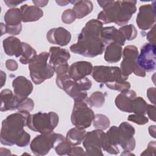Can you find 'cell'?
Listing matches in <instances>:
<instances>
[{"label": "cell", "mask_w": 156, "mask_h": 156, "mask_svg": "<svg viewBox=\"0 0 156 156\" xmlns=\"http://www.w3.org/2000/svg\"><path fill=\"white\" fill-rule=\"evenodd\" d=\"M22 21L24 23L38 21L43 16V10L35 5H23L21 8Z\"/></svg>", "instance_id": "obj_23"}, {"label": "cell", "mask_w": 156, "mask_h": 156, "mask_svg": "<svg viewBox=\"0 0 156 156\" xmlns=\"http://www.w3.org/2000/svg\"><path fill=\"white\" fill-rule=\"evenodd\" d=\"M46 38L48 41L51 44L65 46L69 43L71 35L66 29L59 27L50 29L47 32Z\"/></svg>", "instance_id": "obj_18"}, {"label": "cell", "mask_w": 156, "mask_h": 156, "mask_svg": "<svg viewBox=\"0 0 156 156\" xmlns=\"http://www.w3.org/2000/svg\"><path fill=\"white\" fill-rule=\"evenodd\" d=\"M56 84L74 101L87 95L85 91L89 90L92 86L91 81L89 79L85 77L79 80H74L71 79L69 74L57 76Z\"/></svg>", "instance_id": "obj_7"}, {"label": "cell", "mask_w": 156, "mask_h": 156, "mask_svg": "<svg viewBox=\"0 0 156 156\" xmlns=\"http://www.w3.org/2000/svg\"><path fill=\"white\" fill-rule=\"evenodd\" d=\"M127 119L138 125H144L148 122V118L145 115H138V114H132L128 116Z\"/></svg>", "instance_id": "obj_38"}, {"label": "cell", "mask_w": 156, "mask_h": 156, "mask_svg": "<svg viewBox=\"0 0 156 156\" xmlns=\"http://www.w3.org/2000/svg\"><path fill=\"white\" fill-rule=\"evenodd\" d=\"M15 95L20 101L27 98L33 90V84L30 80L23 76H17L12 82Z\"/></svg>", "instance_id": "obj_15"}, {"label": "cell", "mask_w": 156, "mask_h": 156, "mask_svg": "<svg viewBox=\"0 0 156 156\" xmlns=\"http://www.w3.org/2000/svg\"><path fill=\"white\" fill-rule=\"evenodd\" d=\"M10 151L6 148L1 147L0 149V155H10Z\"/></svg>", "instance_id": "obj_49"}, {"label": "cell", "mask_w": 156, "mask_h": 156, "mask_svg": "<svg viewBox=\"0 0 156 156\" xmlns=\"http://www.w3.org/2000/svg\"><path fill=\"white\" fill-rule=\"evenodd\" d=\"M5 4L7 5V7H15L17 6L18 5L23 3L24 1H17V0H5L4 1Z\"/></svg>", "instance_id": "obj_45"}, {"label": "cell", "mask_w": 156, "mask_h": 156, "mask_svg": "<svg viewBox=\"0 0 156 156\" xmlns=\"http://www.w3.org/2000/svg\"><path fill=\"white\" fill-rule=\"evenodd\" d=\"M49 63L54 68L63 63H67L70 58L69 51L59 47L52 46L49 49Z\"/></svg>", "instance_id": "obj_21"}, {"label": "cell", "mask_w": 156, "mask_h": 156, "mask_svg": "<svg viewBox=\"0 0 156 156\" xmlns=\"http://www.w3.org/2000/svg\"><path fill=\"white\" fill-rule=\"evenodd\" d=\"M34 107V102L30 98H27L19 102L17 110L19 112H31Z\"/></svg>", "instance_id": "obj_34"}, {"label": "cell", "mask_w": 156, "mask_h": 156, "mask_svg": "<svg viewBox=\"0 0 156 156\" xmlns=\"http://www.w3.org/2000/svg\"><path fill=\"white\" fill-rule=\"evenodd\" d=\"M91 76L96 82L105 84L127 79V77L122 74L120 68L117 66H94L93 68Z\"/></svg>", "instance_id": "obj_11"}, {"label": "cell", "mask_w": 156, "mask_h": 156, "mask_svg": "<svg viewBox=\"0 0 156 156\" xmlns=\"http://www.w3.org/2000/svg\"><path fill=\"white\" fill-rule=\"evenodd\" d=\"M49 55V52H41L29 64L30 78L36 85L41 84L46 80L51 79L55 73L54 67L48 63Z\"/></svg>", "instance_id": "obj_5"}, {"label": "cell", "mask_w": 156, "mask_h": 156, "mask_svg": "<svg viewBox=\"0 0 156 156\" xmlns=\"http://www.w3.org/2000/svg\"><path fill=\"white\" fill-rule=\"evenodd\" d=\"M138 55V51L135 46L129 45L124 48L122 51L123 59L119 68L124 77L128 78V76L132 73L142 77L146 76V72L137 63Z\"/></svg>", "instance_id": "obj_8"}, {"label": "cell", "mask_w": 156, "mask_h": 156, "mask_svg": "<svg viewBox=\"0 0 156 156\" xmlns=\"http://www.w3.org/2000/svg\"><path fill=\"white\" fill-rule=\"evenodd\" d=\"M3 48L5 53L9 56L15 55L19 57L23 52L22 42L18 38L10 36L3 40Z\"/></svg>", "instance_id": "obj_20"}, {"label": "cell", "mask_w": 156, "mask_h": 156, "mask_svg": "<svg viewBox=\"0 0 156 156\" xmlns=\"http://www.w3.org/2000/svg\"><path fill=\"white\" fill-rule=\"evenodd\" d=\"M76 16L73 9H68L65 10L62 15V21L65 24H71L75 21Z\"/></svg>", "instance_id": "obj_37"}, {"label": "cell", "mask_w": 156, "mask_h": 156, "mask_svg": "<svg viewBox=\"0 0 156 156\" xmlns=\"http://www.w3.org/2000/svg\"><path fill=\"white\" fill-rule=\"evenodd\" d=\"M155 25L151 27V29L148 32L147 34V40L150 42V43H152L153 44H155Z\"/></svg>", "instance_id": "obj_43"}, {"label": "cell", "mask_w": 156, "mask_h": 156, "mask_svg": "<svg viewBox=\"0 0 156 156\" xmlns=\"http://www.w3.org/2000/svg\"><path fill=\"white\" fill-rule=\"evenodd\" d=\"M92 64L87 61H79L73 63L69 67L68 74L71 79L79 80L85 78L93 71Z\"/></svg>", "instance_id": "obj_17"}, {"label": "cell", "mask_w": 156, "mask_h": 156, "mask_svg": "<svg viewBox=\"0 0 156 156\" xmlns=\"http://www.w3.org/2000/svg\"><path fill=\"white\" fill-rule=\"evenodd\" d=\"M110 120L108 118L103 114H97L94 115L93 124L95 129L100 130H106L110 126Z\"/></svg>", "instance_id": "obj_29"}, {"label": "cell", "mask_w": 156, "mask_h": 156, "mask_svg": "<svg viewBox=\"0 0 156 156\" xmlns=\"http://www.w3.org/2000/svg\"><path fill=\"white\" fill-rule=\"evenodd\" d=\"M86 133L85 129L75 127L68 130L66 133V140L72 146H77L81 144L83 141Z\"/></svg>", "instance_id": "obj_26"}, {"label": "cell", "mask_w": 156, "mask_h": 156, "mask_svg": "<svg viewBox=\"0 0 156 156\" xmlns=\"http://www.w3.org/2000/svg\"><path fill=\"white\" fill-rule=\"evenodd\" d=\"M147 104L144 99L141 97H136L134 100L133 105L132 113L138 115H143L146 114Z\"/></svg>", "instance_id": "obj_30"}, {"label": "cell", "mask_w": 156, "mask_h": 156, "mask_svg": "<svg viewBox=\"0 0 156 156\" xmlns=\"http://www.w3.org/2000/svg\"><path fill=\"white\" fill-rule=\"evenodd\" d=\"M134 155V154L131 153L130 151H124V152L121 154V155Z\"/></svg>", "instance_id": "obj_51"}, {"label": "cell", "mask_w": 156, "mask_h": 156, "mask_svg": "<svg viewBox=\"0 0 156 156\" xmlns=\"http://www.w3.org/2000/svg\"><path fill=\"white\" fill-rule=\"evenodd\" d=\"M136 97V94L134 90L130 89L124 90L116 97L115 105L122 112L132 113L133 105Z\"/></svg>", "instance_id": "obj_16"}, {"label": "cell", "mask_w": 156, "mask_h": 156, "mask_svg": "<svg viewBox=\"0 0 156 156\" xmlns=\"http://www.w3.org/2000/svg\"><path fill=\"white\" fill-rule=\"evenodd\" d=\"M105 133L102 130L96 129L86 133L83 141L85 155H103L102 146Z\"/></svg>", "instance_id": "obj_12"}, {"label": "cell", "mask_w": 156, "mask_h": 156, "mask_svg": "<svg viewBox=\"0 0 156 156\" xmlns=\"http://www.w3.org/2000/svg\"><path fill=\"white\" fill-rule=\"evenodd\" d=\"M101 36L105 44L116 43L122 46L125 44L126 39L122 33L114 26L103 27L101 30Z\"/></svg>", "instance_id": "obj_19"}, {"label": "cell", "mask_w": 156, "mask_h": 156, "mask_svg": "<svg viewBox=\"0 0 156 156\" xmlns=\"http://www.w3.org/2000/svg\"><path fill=\"white\" fill-rule=\"evenodd\" d=\"M65 138L60 133L51 132L41 133L34 138L30 143V147L32 153L37 155H44L59 141Z\"/></svg>", "instance_id": "obj_9"}, {"label": "cell", "mask_w": 156, "mask_h": 156, "mask_svg": "<svg viewBox=\"0 0 156 156\" xmlns=\"http://www.w3.org/2000/svg\"><path fill=\"white\" fill-rule=\"evenodd\" d=\"M59 5H61V6H65V5H66L68 4H69L70 2V1H55Z\"/></svg>", "instance_id": "obj_50"}, {"label": "cell", "mask_w": 156, "mask_h": 156, "mask_svg": "<svg viewBox=\"0 0 156 156\" xmlns=\"http://www.w3.org/2000/svg\"><path fill=\"white\" fill-rule=\"evenodd\" d=\"M156 150V143L155 141H151L149 143L147 147L141 154V155H155Z\"/></svg>", "instance_id": "obj_39"}, {"label": "cell", "mask_w": 156, "mask_h": 156, "mask_svg": "<svg viewBox=\"0 0 156 156\" xmlns=\"http://www.w3.org/2000/svg\"><path fill=\"white\" fill-rule=\"evenodd\" d=\"M1 111L14 110L17 109L20 100L9 89H4L0 93Z\"/></svg>", "instance_id": "obj_22"}, {"label": "cell", "mask_w": 156, "mask_h": 156, "mask_svg": "<svg viewBox=\"0 0 156 156\" xmlns=\"http://www.w3.org/2000/svg\"><path fill=\"white\" fill-rule=\"evenodd\" d=\"M58 121L59 117L55 112H39L37 113L29 114L27 120V126L35 132L49 133L57 127Z\"/></svg>", "instance_id": "obj_6"}, {"label": "cell", "mask_w": 156, "mask_h": 156, "mask_svg": "<svg viewBox=\"0 0 156 156\" xmlns=\"http://www.w3.org/2000/svg\"><path fill=\"white\" fill-rule=\"evenodd\" d=\"M5 67L9 71H14L18 69V65L15 60L9 59L5 62Z\"/></svg>", "instance_id": "obj_41"}, {"label": "cell", "mask_w": 156, "mask_h": 156, "mask_svg": "<svg viewBox=\"0 0 156 156\" xmlns=\"http://www.w3.org/2000/svg\"><path fill=\"white\" fill-rule=\"evenodd\" d=\"M90 103L93 107L96 108H101L104 104L105 96L101 91H95L89 98Z\"/></svg>", "instance_id": "obj_32"}, {"label": "cell", "mask_w": 156, "mask_h": 156, "mask_svg": "<svg viewBox=\"0 0 156 156\" xmlns=\"http://www.w3.org/2000/svg\"><path fill=\"white\" fill-rule=\"evenodd\" d=\"M74 6L73 10L74 12L76 18H82L90 14L93 9V4L90 1L79 0L70 1Z\"/></svg>", "instance_id": "obj_24"}, {"label": "cell", "mask_w": 156, "mask_h": 156, "mask_svg": "<svg viewBox=\"0 0 156 156\" xmlns=\"http://www.w3.org/2000/svg\"><path fill=\"white\" fill-rule=\"evenodd\" d=\"M5 80H6L5 73L4 71H1V87H3V85L5 84Z\"/></svg>", "instance_id": "obj_48"}, {"label": "cell", "mask_w": 156, "mask_h": 156, "mask_svg": "<svg viewBox=\"0 0 156 156\" xmlns=\"http://www.w3.org/2000/svg\"><path fill=\"white\" fill-rule=\"evenodd\" d=\"M126 40H133L137 36V30L133 24L124 25L119 29Z\"/></svg>", "instance_id": "obj_31"}, {"label": "cell", "mask_w": 156, "mask_h": 156, "mask_svg": "<svg viewBox=\"0 0 156 156\" xmlns=\"http://www.w3.org/2000/svg\"><path fill=\"white\" fill-rule=\"evenodd\" d=\"M23 52L19 60L23 65H27L31 63L37 56L36 51L32 48L29 44L22 42Z\"/></svg>", "instance_id": "obj_28"}, {"label": "cell", "mask_w": 156, "mask_h": 156, "mask_svg": "<svg viewBox=\"0 0 156 156\" xmlns=\"http://www.w3.org/2000/svg\"><path fill=\"white\" fill-rule=\"evenodd\" d=\"M135 130L127 122H123L118 127H113V138L116 145H120L124 151H132L136 145L133 138Z\"/></svg>", "instance_id": "obj_10"}, {"label": "cell", "mask_w": 156, "mask_h": 156, "mask_svg": "<svg viewBox=\"0 0 156 156\" xmlns=\"http://www.w3.org/2000/svg\"><path fill=\"white\" fill-rule=\"evenodd\" d=\"M146 113L149 118L153 121H155V107L151 104H147Z\"/></svg>", "instance_id": "obj_42"}, {"label": "cell", "mask_w": 156, "mask_h": 156, "mask_svg": "<svg viewBox=\"0 0 156 156\" xmlns=\"http://www.w3.org/2000/svg\"><path fill=\"white\" fill-rule=\"evenodd\" d=\"M103 9L98 16L102 23H114L118 26L126 24L136 11V1H98Z\"/></svg>", "instance_id": "obj_3"}, {"label": "cell", "mask_w": 156, "mask_h": 156, "mask_svg": "<svg viewBox=\"0 0 156 156\" xmlns=\"http://www.w3.org/2000/svg\"><path fill=\"white\" fill-rule=\"evenodd\" d=\"M1 35L5 34H9L12 35H18L22 30V25H18L16 26H10L6 24H4L2 23H1Z\"/></svg>", "instance_id": "obj_35"}, {"label": "cell", "mask_w": 156, "mask_h": 156, "mask_svg": "<svg viewBox=\"0 0 156 156\" xmlns=\"http://www.w3.org/2000/svg\"><path fill=\"white\" fill-rule=\"evenodd\" d=\"M155 3V1H153L151 4H145L140 7L136 23L140 29L146 30L154 26L156 18Z\"/></svg>", "instance_id": "obj_14"}, {"label": "cell", "mask_w": 156, "mask_h": 156, "mask_svg": "<svg viewBox=\"0 0 156 156\" xmlns=\"http://www.w3.org/2000/svg\"><path fill=\"white\" fill-rule=\"evenodd\" d=\"M29 112H18L9 115L2 122L0 134L1 144L23 147L30 142V135L24 130L27 126V120Z\"/></svg>", "instance_id": "obj_2"}, {"label": "cell", "mask_w": 156, "mask_h": 156, "mask_svg": "<svg viewBox=\"0 0 156 156\" xmlns=\"http://www.w3.org/2000/svg\"><path fill=\"white\" fill-rule=\"evenodd\" d=\"M147 96L149 101L153 104H155V87H151L147 90Z\"/></svg>", "instance_id": "obj_44"}, {"label": "cell", "mask_w": 156, "mask_h": 156, "mask_svg": "<svg viewBox=\"0 0 156 156\" xmlns=\"http://www.w3.org/2000/svg\"><path fill=\"white\" fill-rule=\"evenodd\" d=\"M4 21L5 24L10 26H16L21 24L22 16L20 9L12 8L5 13Z\"/></svg>", "instance_id": "obj_27"}, {"label": "cell", "mask_w": 156, "mask_h": 156, "mask_svg": "<svg viewBox=\"0 0 156 156\" xmlns=\"http://www.w3.org/2000/svg\"><path fill=\"white\" fill-rule=\"evenodd\" d=\"M73 146L65 139L59 141L55 146V151L58 155H68Z\"/></svg>", "instance_id": "obj_33"}, {"label": "cell", "mask_w": 156, "mask_h": 156, "mask_svg": "<svg viewBox=\"0 0 156 156\" xmlns=\"http://www.w3.org/2000/svg\"><path fill=\"white\" fill-rule=\"evenodd\" d=\"M68 155H70V156L85 155V151L81 147H76L75 146H73L71 147Z\"/></svg>", "instance_id": "obj_40"}, {"label": "cell", "mask_w": 156, "mask_h": 156, "mask_svg": "<svg viewBox=\"0 0 156 156\" xmlns=\"http://www.w3.org/2000/svg\"><path fill=\"white\" fill-rule=\"evenodd\" d=\"M122 55V46L116 43H110L105 49L104 59L108 63H116L120 60Z\"/></svg>", "instance_id": "obj_25"}, {"label": "cell", "mask_w": 156, "mask_h": 156, "mask_svg": "<svg viewBox=\"0 0 156 156\" xmlns=\"http://www.w3.org/2000/svg\"><path fill=\"white\" fill-rule=\"evenodd\" d=\"M103 23L95 19L88 21L79 34L76 43L69 47L75 54L88 57H94L101 55L105 50V43L101 36Z\"/></svg>", "instance_id": "obj_1"}, {"label": "cell", "mask_w": 156, "mask_h": 156, "mask_svg": "<svg viewBox=\"0 0 156 156\" xmlns=\"http://www.w3.org/2000/svg\"><path fill=\"white\" fill-rule=\"evenodd\" d=\"M155 45L146 43L141 48L137 57V63L146 73L153 71L156 67Z\"/></svg>", "instance_id": "obj_13"}, {"label": "cell", "mask_w": 156, "mask_h": 156, "mask_svg": "<svg viewBox=\"0 0 156 156\" xmlns=\"http://www.w3.org/2000/svg\"><path fill=\"white\" fill-rule=\"evenodd\" d=\"M149 133L151 136L155 138V126L152 125L150 126L149 127Z\"/></svg>", "instance_id": "obj_47"}, {"label": "cell", "mask_w": 156, "mask_h": 156, "mask_svg": "<svg viewBox=\"0 0 156 156\" xmlns=\"http://www.w3.org/2000/svg\"><path fill=\"white\" fill-rule=\"evenodd\" d=\"M91 104L87 95L74 100L71 115V123L76 127L86 129L89 127L94 118Z\"/></svg>", "instance_id": "obj_4"}, {"label": "cell", "mask_w": 156, "mask_h": 156, "mask_svg": "<svg viewBox=\"0 0 156 156\" xmlns=\"http://www.w3.org/2000/svg\"><path fill=\"white\" fill-rule=\"evenodd\" d=\"M35 6L38 7H42L46 6L48 3V1H32Z\"/></svg>", "instance_id": "obj_46"}, {"label": "cell", "mask_w": 156, "mask_h": 156, "mask_svg": "<svg viewBox=\"0 0 156 156\" xmlns=\"http://www.w3.org/2000/svg\"><path fill=\"white\" fill-rule=\"evenodd\" d=\"M105 85L107 87V88H108L110 90H117L119 91L129 90L130 88V83L126 80L119 81L112 83H106Z\"/></svg>", "instance_id": "obj_36"}]
</instances>
